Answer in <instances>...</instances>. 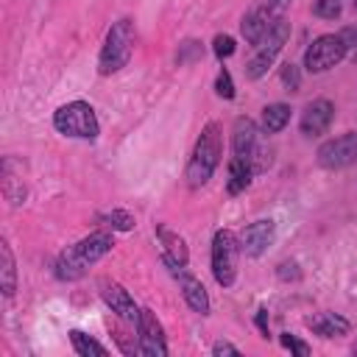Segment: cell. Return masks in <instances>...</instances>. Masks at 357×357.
Segmentation results:
<instances>
[{"mask_svg":"<svg viewBox=\"0 0 357 357\" xmlns=\"http://www.w3.org/2000/svg\"><path fill=\"white\" fill-rule=\"evenodd\" d=\"M354 11H357V0H354Z\"/></svg>","mask_w":357,"mask_h":357,"instance_id":"34","label":"cell"},{"mask_svg":"<svg viewBox=\"0 0 357 357\" xmlns=\"http://www.w3.org/2000/svg\"><path fill=\"white\" fill-rule=\"evenodd\" d=\"M304 324H307V329H310L312 335H318V337H324V340L343 337V335H349V329H351V321H349L346 315H340V312H329V310L304 318Z\"/></svg>","mask_w":357,"mask_h":357,"instance_id":"16","label":"cell"},{"mask_svg":"<svg viewBox=\"0 0 357 357\" xmlns=\"http://www.w3.org/2000/svg\"><path fill=\"white\" fill-rule=\"evenodd\" d=\"M209 351H212L215 357H223V354H231V357H237V354H240V349H237L234 343H229V340H215Z\"/></svg>","mask_w":357,"mask_h":357,"instance_id":"30","label":"cell"},{"mask_svg":"<svg viewBox=\"0 0 357 357\" xmlns=\"http://www.w3.org/2000/svg\"><path fill=\"white\" fill-rule=\"evenodd\" d=\"M134 42H137V31L131 20H117L112 22V28L106 31V39L100 45L98 53V73L100 75H114L123 67H128L131 56H134Z\"/></svg>","mask_w":357,"mask_h":357,"instance_id":"3","label":"cell"},{"mask_svg":"<svg viewBox=\"0 0 357 357\" xmlns=\"http://www.w3.org/2000/svg\"><path fill=\"white\" fill-rule=\"evenodd\" d=\"M153 231H156V240H159V245H162V257H167V259H173V262H178V265H187V262H190L187 240H184L178 231H173V229L165 226V223H156Z\"/></svg>","mask_w":357,"mask_h":357,"instance_id":"17","label":"cell"},{"mask_svg":"<svg viewBox=\"0 0 357 357\" xmlns=\"http://www.w3.org/2000/svg\"><path fill=\"white\" fill-rule=\"evenodd\" d=\"M346 56H349V45L343 42L340 33H321L304 50V70L318 75V73H326V70L337 67Z\"/></svg>","mask_w":357,"mask_h":357,"instance_id":"9","label":"cell"},{"mask_svg":"<svg viewBox=\"0 0 357 357\" xmlns=\"http://www.w3.org/2000/svg\"><path fill=\"white\" fill-rule=\"evenodd\" d=\"M234 50H237V42H234L231 33H218L212 39V53H215L218 61H226L229 56H234Z\"/></svg>","mask_w":357,"mask_h":357,"instance_id":"25","label":"cell"},{"mask_svg":"<svg viewBox=\"0 0 357 357\" xmlns=\"http://www.w3.org/2000/svg\"><path fill=\"white\" fill-rule=\"evenodd\" d=\"M0 290L6 298L17 293V262H14V251L8 240L0 243Z\"/></svg>","mask_w":357,"mask_h":357,"instance_id":"19","label":"cell"},{"mask_svg":"<svg viewBox=\"0 0 357 357\" xmlns=\"http://www.w3.org/2000/svg\"><path fill=\"white\" fill-rule=\"evenodd\" d=\"M354 354H357V346H354Z\"/></svg>","mask_w":357,"mask_h":357,"instance_id":"35","label":"cell"},{"mask_svg":"<svg viewBox=\"0 0 357 357\" xmlns=\"http://www.w3.org/2000/svg\"><path fill=\"white\" fill-rule=\"evenodd\" d=\"M67 335H70L73 351H75L78 357H103V354H109V349H106L103 343H98L95 337H89V335L81 332V329H70Z\"/></svg>","mask_w":357,"mask_h":357,"instance_id":"21","label":"cell"},{"mask_svg":"<svg viewBox=\"0 0 357 357\" xmlns=\"http://www.w3.org/2000/svg\"><path fill=\"white\" fill-rule=\"evenodd\" d=\"M332 120H335V103L326 100V98H315L304 106V112L298 117V128L307 139H315V137L329 131Z\"/></svg>","mask_w":357,"mask_h":357,"instance_id":"14","label":"cell"},{"mask_svg":"<svg viewBox=\"0 0 357 357\" xmlns=\"http://www.w3.org/2000/svg\"><path fill=\"white\" fill-rule=\"evenodd\" d=\"M279 78H282V86L287 92H298L301 89V70L293 64V61H284L279 67Z\"/></svg>","mask_w":357,"mask_h":357,"instance_id":"26","label":"cell"},{"mask_svg":"<svg viewBox=\"0 0 357 357\" xmlns=\"http://www.w3.org/2000/svg\"><path fill=\"white\" fill-rule=\"evenodd\" d=\"M226 192L229 195H240V192H245L248 187H251V178L257 176L254 173V165L251 162H245V159H229V167H226Z\"/></svg>","mask_w":357,"mask_h":357,"instance_id":"18","label":"cell"},{"mask_svg":"<svg viewBox=\"0 0 357 357\" xmlns=\"http://www.w3.org/2000/svg\"><path fill=\"white\" fill-rule=\"evenodd\" d=\"M215 92H218V98H223V100H234V81H231V73L226 70V67H220L218 70V75H215Z\"/></svg>","mask_w":357,"mask_h":357,"instance_id":"27","label":"cell"},{"mask_svg":"<svg viewBox=\"0 0 357 357\" xmlns=\"http://www.w3.org/2000/svg\"><path fill=\"white\" fill-rule=\"evenodd\" d=\"M343 14V0H312V17L337 20Z\"/></svg>","mask_w":357,"mask_h":357,"instance_id":"24","label":"cell"},{"mask_svg":"<svg viewBox=\"0 0 357 357\" xmlns=\"http://www.w3.org/2000/svg\"><path fill=\"white\" fill-rule=\"evenodd\" d=\"M254 324H257V329L262 332V337H268V307H259L257 310V315H254Z\"/></svg>","mask_w":357,"mask_h":357,"instance_id":"32","label":"cell"},{"mask_svg":"<svg viewBox=\"0 0 357 357\" xmlns=\"http://www.w3.org/2000/svg\"><path fill=\"white\" fill-rule=\"evenodd\" d=\"M162 262H165L167 273L178 282V290H181L187 307H190L192 312H198V315H209L212 301H209V293H206L204 282H201L198 276H192V273L187 271V265H178V262H173V259H167V257H162Z\"/></svg>","mask_w":357,"mask_h":357,"instance_id":"10","label":"cell"},{"mask_svg":"<svg viewBox=\"0 0 357 357\" xmlns=\"http://www.w3.org/2000/svg\"><path fill=\"white\" fill-rule=\"evenodd\" d=\"M240 237L231 229H218L212 234V276L226 290L237 282V259H240Z\"/></svg>","mask_w":357,"mask_h":357,"instance_id":"7","label":"cell"},{"mask_svg":"<svg viewBox=\"0 0 357 357\" xmlns=\"http://www.w3.org/2000/svg\"><path fill=\"white\" fill-rule=\"evenodd\" d=\"M100 298H103V304H106L120 321H126V324H137L142 307H137V301L131 298V293H128L120 282H114V279H103V282H100Z\"/></svg>","mask_w":357,"mask_h":357,"instance_id":"15","label":"cell"},{"mask_svg":"<svg viewBox=\"0 0 357 357\" xmlns=\"http://www.w3.org/2000/svg\"><path fill=\"white\" fill-rule=\"evenodd\" d=\"M53 128L64 137H73V139H86V142H95L100 137V123H98V114L92 109V103L86 100H70V103H61L56 112H53Z\"/></svg>","mask_w":357,"mask_h":357,"instance_id":"4","label":"cell"},{"mask_svg":"<svg viewBox=\"0 0 357 357\" xmlns=\"http://www.w3.org/2000/svg\"><path fill=\"white\" fill-rule=\"evenodd\" d=\"M134 329H137V343H139L145 357H165L170 351L167 349V337H165V326H162V321L156 318L153 310L142 307Z\"/></svg>","mask_w":357,"mask_h":357,"instance_id":"12","label":"cell"},{"mask_svg":"<svg viewBox=\"0 0 357 357\" xmlns=\"http://www.w3.org/2000/svg\"><path fill=\"white\" fill-rule=\"evenodd\" d=\"M220 156H223V131L215 120H209L201 128V134L192 145V153H190V162H187V170H184L187 184L192 190L204 187L215 176V170L220 165Z\"/></svg>","mask_w":357,"mask_h":357,"instance_id":"2","label":"cell"},{"mask_svg":"<svg viewBox=\"0 0 357 357\" xmlns=\"http://www.w3.org/2000/svg\"><path fill=\"white\" fill-rule=\"evenodd\" d=\"M237 237H240V251L251 259H259L276 237V223H273V218H259V220L248 223Z\"/></svg>","mask_w":357,"mask_h":357,"instance_id":"13","label":"cell"},{"mask_svg":"<svg viewBox=\"0 0 357 357\" xmlns=\"http://www.w3.org/2000/svg\"><path fill=\"white\" fill-rule=\"evenodd\" d=\"M315 162L324 170L351 167L357 162V131H346L340 137H332V139L321 142V148L315 151Z\"/></svg>","mask_w":357,"mask_h":357,"instance_id":"11","label":"cell"},{"mask_svg":"<svg viewBox=\"0 0 357 357\" xmlns=\"http://www.w3.org/2000/svg\"><path fill=\"white\" fill-rule=\"evenodd\" d=\"M279 343H282L290 354H296V357H310V343H304L301 337H296V335H290V332H282V335H279Z\"/></svg>","mask_w":357,"mask_h":357,"instance_id":"28","label":"cell"},{"mask_svg":"<svg viewBox=\"0 0 357 357\" xmlns=\"http://www.w3.org/2000/svg\"><path fill=\"white\" fill-rule=\"evenodd\" d=\"M276 276H279L282 282H301V268H298L296 259H282V262L276 265Z\"/></svg>","mask_w":357,"mask_h":357,"instance_id":"29","label":"cell"},{"mask_svg":"<svg viewBox=\"0 0 357 357\" xmlns=\"http://www.w3.org/2000/svg\"><path fill=\"white\" fill-rule=\"evenodd\" d=\"M287 123H290V106L287 103H268L262 109V117H259L262 134H279V131H284Z\"/></svg>","mask_w":357,"mask_h":357,"instance_id":"20","label":"cell"},{"mask_svg":"<svg viewBox=\"0 0 357 357\" xmlns=\"http://www.w3.org/2000/svg\"><path fill=\"white\" fill-rule=\"evenodd\" d=\"M95 220H98L100 226L112 229V231H131V229L137 226V220H134V215H131L128 209H112V212H100Z\"/></svg>","mask_w":357,"mask_h":357,"instance_id":"22","label":"cell"},{"mask_svg":"<svg viewBox=\"0 0 357 357\" xmlns=\"http://www.w3.org/2000/svg\"><path fill=\"white\" fill-rule=\"evenodd\" d=\"M114 248V231L112 229H100V231H92L86 237H81L78 243L67 245L56 262H53V273L59 282H78L86 276V271L103 259L109 251Z\"/></svg>","mask_w":357,"mask_h":357,"instance_id":"1","label":"cell"},{"mask_svg":"<svg viewBox=\"0 0 357 357\" xmlns=\"http://www.w3.org/2000/svg\"><path fill=\"white\" fill-rule=\"evenodd\" d=\"M231 156L245 159L254 165V173L268 170L271 165V151L259 142V128L251 117H237L231 126Z\"/></svg>","mask_w":357,"mask_h":357,"instance_id":"6","label":"cell"},{"mask_svg":"<svg viewBox=\"0 0 357 357\" xmlns=\"http://www.w3.org/2000/svg\"><path fill=\"white\" fill-rule=\"evenodd\" d=\"M201 59H204V42H198V39H184V42L178 45V50H176V64H178V67L195 64V61H201Z\"/></svg>","mask_w":357,"mask_h":357,"instance_id":"23","label":"cell"},{"mask_svg":"<svg viewBox=\"0 0 357 357\" xmlns=\"http://www.w3.org/2000/svg\"><path fill=\"white\" fill-rule=\"evenodd\" d=\"M293 0H254V6L240 20V33L248 45H257L279 20H284Z\"/></svg>","mask_w":357,"mask_h":357,"instance_id":"8","label":"cell"},{"mask_svg":"<svg viewBox=\"0 0 357 357\" xmlns=\"http://www.w3.org/2000/svg\"><path fill=\"white\" fill-rule=\"evenodd\" d=\"M337 33H340L343 42L349 45V50H357V25H346V28H340Z\"/></svg>","mask_w":357,"mask_h":357,"instance_id":"31","label":"cell"},{"mask_svg":"<svg viewBox=\"0 0 357 357\" xmlns=\"http://www.w3.org/2000/svg\"><path fill=\"white\" fill-rule=\"evenodd\" d=\"M290 39V22H287V17L284 20H279L257 45H254V56L245 61V67H243V75H245V81H259L271 67H273V61H276V56L282 53V47H284V42Z\"/></svg>","mask_w":357,"mask_h":357,"instance_id":"5","label":"cell"},{"mask_svg":"<svg viewBox=\"0 0 357 357\" xmlns=\"http://www.w3.org/2000/svg\"><path fill=\"white\" fill-rule=\"evenodd\" d=\"M351 61H354V64H357V50H354V53H351Z\"/></svg>","mask_w":357,"mask_h":357,"instance_id":"33","label":"cell"}]
</instances>
